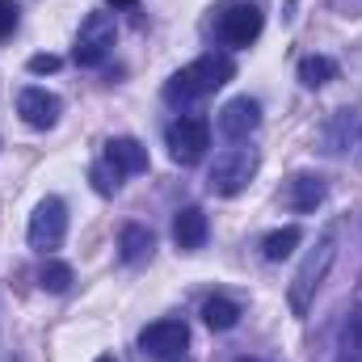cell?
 <instances>
[{
  "label": "cell",
  "mask_w": 362,
  "mask_h": 362,
  "mask_svg": "<svg viewBox=\"0 0 362 362\" xmlns=\"http://www.w3.org/2000/svg\"><path fill=\"white\" fill-rule=\"evenodd\" d=\"M202 320H206V329H215V333L236 329V320H240V303L228 299V295H211V299L202 303Z\"/></svg>",
  "instance_id": "obj_15"
},
{
  "label": "cell",
  "mask_w": 362,
  "mask_h": 362,
  "mask_svg": "<svg viewBox=\"0 0 362 362\" xmlns=\"http://www.w3.org/2000/svg\"><path fill=\"white\" fill-rule=\"evenodd\" d=\"M105 4H110V8H135L139 0H105Z\"/></svg>",
  "instance_id": "obj_24"
},
{
  "label": "cell",
  "mask_w": 362,
  "mask_h": 362,
  "mask_svg": "<svg viewBox=\"0 0 362 362\" xmlns=\"http://www.w3.org/2000/svg\"><path fill=\"white\" fill-rule=\"evenodd\" d=\"M257 165H262V156L253 152V148H232V152H223L219 160H215V169H211V194H219V198H236L249 181L257 177Z\"/></svg>",
  "instance_id": "obj_3"
},
{
  "label": "cell",
  "mask_w": 362,
  "mask_h": 362,
  "mask_svg": "<svg viewBox=\"0 0 362 362\" xmlns=\"http://www.w3.org/2000/svg\"><path fill=\"white\" fill-rule=\"evenodd\" d=\"M173 240H177V249H202V240H206V215H202V206H181L177 215H173Z\"/></svg>",
  "instance_id": "obj_13"
},
{
  "label": "cell",
  "mask_w": 362,
  "mask_h": 362,
  "mask_svg": "<svg viewBox=\"0 0 362 362\" xmlns=\"http://www.w3.org/2000/svg\"><path fill=\"white\" fill-rule=\"evenodd\" d=\"M97 362H114V358H110V354H105V358H97Z\"/></svg>",
  "instance_id": "obj_25"
},
{
  "label": "cell",
  "mask_w": 362,
  "mask_h": 362,
  "mask_svg": "<svg viewBox=\"0 0 362 362\" xmlns=\"http://www.w3.org/2000/svg\"><path fill=\"white\" fill-rule=\"evenodd\" d=\"M17 114H21L30 127L47 131V127H55V122H59V114H64V101H59L55 93H47V89H38V85H30V89L17 93Z\"/></svg>",
  "instance_id": "obj_10"
},
{
  "label": "cell",
  "mask_w": 362,
  "mask_h": 362,
  "mask_svg": "<svg viewBox=\"0 0 362 362\" xmlns=\"http://www.w3.org/2000/svg\"><path fill=\"white\" fill-rule=\"evenodd\" d=\"M114 47V17L110 13H89L81 21V34H76V64L81 68H97Z\"/></svg>",
  "instance_id": "obj_7"
},
{
  "label": "cell",
  "mask_w": 362,
  "mask_h": 362,
  "mask_svg": "<svg viewBox=\"0 0 362 362\" xmlns=\"http://www.w3.org/2000/svg\"><path fill=\"white\" fill-rule=\"evenodd\" d=\"M236 362H257V358H236Z\"/></svg>",
  "instance_id": "obj_26"
},
{
  "label": "cell",
  "mask_w": 362,
  "mask_h": 362,
  "mask_svg": "<svg viewBox=\"0 0 362 362\" xmlns=\"http://www.w3.org/2000/svg\"><path fill=\"white\" fill-rule=\"evenodd\" d=\"M93 185H97V194H110V189L118 185V173H114L110 165H97V169H93Z\"/></svg>",
  "instance_id": "obj_21"
},
{
  "label": "cell",
  "mask_w": 362,
  "mask_h": 362,
  "mask_svg": "<svg viewBox=\"0 0 362 362\" xmlns=\"http://www.w3.org/2000/svg\"><path fill=\"white\" fill-rule=\"evenodd\" d=\"M262 25H266V17H262V8L249 4V0L228 4V8L219 13V21H215L219 38H223L228 47H249V42H257V38H262Z\"/></svg>",
  "instance_id": "obj_6"
},
{
  "label": "cell",
  "mask_w": 362,
  "mask_h": 362,
  "mask_svg": "<svg viewBox=\"0 0 362 362\" xmlns=\"http://www.w3.org/2000/svg\"><path fill=\"white\" fill-rule=\"evenodd\" d=\"M139 346L156 362H181L185 346H189V329H185V320H156L139 333Z\"/></svg>",
  "instance_id": "obj_8"
},
{
  "label": "cell",
  "mask_w": 362,
  "mask_h": 362,
  "mask_svg": "<svg viewBox=\"0 0 362 362\" xmlns=\"http://www.w3.org/2000/svg\"><path fill=\"white\" fill-rule=\"evenodd\" d=\"M206 148H211V122L206 118L189 114V118H177L169 127V156L177 165H198L206 156Z\"/></svg>",
  "instance_id": "obj_4"
},
{
  "label": "cell",
  "mask_w": 362,
  "mask_h": 362,
  "mask_svg": "<svg viewBox=\"0 0 362 362\" xmlns=\"http://www.w3.org/2000/svg\"><path fill=\"white\" fill-rule=\"evenodd\" d=\"M341 354H346V362L362 358V308L346 320V329H341Z\"/></svg>",
  "instance_id": "obj_20"
},
{
  "label": "cell",
  "mask_w": 362,
  "mask_h": 362,
  "mask_svg": "<svg viewBox=\"0 0 362 362\" xmlns=\"http://www.w3.org/2000/svg\"><path fill=\"white\" fill-rule=\"evenodd\" d=\"M30 245L34 249H59L64 245V236H68V206H64V198H42L38 206H34V215H30Z\"/></svg>",
  "instance_id": "obj_5"
},
{
  "label": "cell",
  "mask_w": 362,
  "mask_h": 362,
  "mask_svg": "<svg viewBox=\"0 0 362 362\" xmlns=\"http://www.w3.org/2000/svg\"><path fill=\"white\" fill-rule=\"evenodd\" d=\"M38 286L51 291V295H64V291L72 286V266H64V262H47V266L38 270Z\"/></svg>",
  "instance_id": "obj_19"
},
{
  "label": "cell",
  "mask_w": 362,
  "mask_h": 362,
  "mask_svg": "<svg viewBox=\"0 0 362 362\" xmlns=\"http://www.w3.org/2000/svg\"><path fill=\"white\" fill-rule=\"evenodd\" d=\"M105 165L118 173V177H131V173H144L148 169V148L139 139H110L105 144Z\"/></svg>",
  "instance_id": "obj_11"
},
{
  "label": "cell",
  "mask_w": 362,
  "mask_h": 362,
  "mask_svg": "<svg viewBox=\"0 0 362 362\" xmlns=\"http://www.w3.org/2000/svg\"><path fill=\"white\" fill-rule=\"evenodd\" d=\"M299 240H303V232L291 223V228H278L270 232L266 240H262V253H266V262H282V257H291L295 249H299Z\"/></svg>",
  "instance_id": "obj_16"
},
{
  "label": "cell",
  "mask_w": 362,
  "mask_h": 362,
  "mask_svg": "<svg viewBox=\"0 0 362 362\" xmlns=\"http://www.w3.org/2000/svg\"><path fill=\"white\" fill-rule=\"evenodd\" d=\"M358 114L354 110H341L337 118H333V127H329V135H325V144H329V152H341V148H350V139L358 135Z\"/></svg>",
  "instance_id": "obj_18"
},
{
  "label": "cell",
  "mask_w": 362,
  "mask_h": 362,
  "mask_svg": "<svg viewBox=\"0 0 362 362\" xmlns=\"http://www.w3.org/2000/svg\"><path fill=\"white\" fill-rule=\"evenodd\" d=\"M236 76V64L228 55H202L194 64H185L177 76L165 85V97L177 105V101H198V97H211L215 89H223L228 81Z\"/></svg>",
  "instance_id": "obj_1"
},
{
  "label": "cell",
  "mask_w": 362,
  "mask_h": 362,
  "mask_svg": "<svg viewBox=\"0 0 362 362\" xmlns=\"http://www.w3.org/2000/svg\"><path fill=\"white\" fill-rule=\"evenodd\" d=\"M333 76H337V64H333V59H325V55L299 59V81H303L308 89H320V85H329Z\"/></svg>",
  "instance_id": "obj_17"
},
{
  "label": "cell",
  "mask_w": 362,
  "mask_h": 362,
  "mask_svg": "<svg viewBox=\"0 0 362 362\" xmlns=\"http://www.w3.org/2000/svg\"><path fill=\"white\" fill-rule=\"evenodd\" d=\"M325 202V177L320 173H295L286 181V206L291 211H316Z\"/></svg>",
  "instance_id": "obj_12"
},
{
  "label": "cell",
  "mask_w": 362,
  "mask_h": 362,
  "mask_svg": "<svg viewBox=\"0 0 362 362\" xmlns=\"http://www.w3.org/2000/svg\"><path fill=\"white\" fill-rule=\"evenodd\" d=\"M152 249H156V236H152L144 223H127V228L118 232V253H122V262H127V266L148 262V257H152Z\"/></svg>",
  "instance_id": "obj_14"
},
{
  "label": "cell",
  "mask_w": 362,
  "mask_h": 362,
  "mask_svg": "<svg viewBox=\"0 0 362 362\" xmlns=\"http://www.w3.org/2000/svg\"><path fill=\"white\" fill-rule=\"evenodd\" d=\"M333 257H337V236H333V232H325V236L316 240V249L303 257V266L295 270V278H291L286 299H291V312H295V316H308V308H312V299H316L320 282L329 278Z\"/></svg>",
  "instance_id": "obj_2"
},
{
  "label": "cell",
  "mask_w": 362,
  "mask_h": 362,
  "mask_svg": "<svg viewBox=\"0 0 362 362\" xmlns=\"http://www.w3.org/2000/svg\"><path fill=\"white\" fill-rule=\"evenodd\" d=\"M257 127H262V105H257L253 97H232V101L219 110V131H223L232 144L249 139Z\"/></svg>",
  "instance_id": "obj_9"
},
{
  "label": "cell",
  "mask_w": 362,
  "mask_h": 362,
  "mask_svg": "<svg viewBox=\"0 0 362 362\" xmlns=\"http://www.w3.org/2000/svg\"><path fill=\"white\" fill-rule=\"evenodd\" d=\"M17 30V4L13 0H0V38H8Z\"/></svg>",
  "instance_id": "obj_22"
},
{
  "label": "cell",
  "mask_w": 362,
  "mask_h": 362,
  "mask_svg": "<svg viewBox=\"0 0 362 362\" xmlns=\"http://www.w3.org/2000/svg\"><path fill=\"white\" fill-rule=\"evenodd\" d=\"M30 72H34V76L59 72V55H30Z\"/></svg>",
  "instance_id": "obj_23"
}]
</instances>
